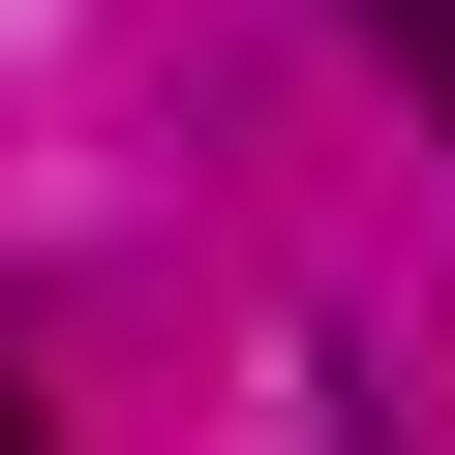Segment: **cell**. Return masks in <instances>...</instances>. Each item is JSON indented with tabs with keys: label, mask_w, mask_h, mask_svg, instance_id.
<instances>
[{
	"label": "cell",
	"mask_w": 455,
	"mask_h": 455,
	"mask_svg": "<svg viewBox=\"0 0 455 455\" xmlns=\"http://www.w3.org/2000/svg\"><path fill=\"white\" fill-rule=\"evenodd\" d=\"M334 31H364V61H425V92H455V0H334Z\"/></svg>",
	"instance_id": "6da1fadb"
},
{
	"label": "cell",
	"mask_w": 455,
	"mask_h": 455,
	"mask_svg": "<svg viewBox=\"0 0 455 455\" xmlns=\"http://www.w3.org/2000/svg\"><path fill=\"white\" fill-rule=\"evenodd\" d=\"M0 455H31V395H0Z\"/></svg>",
	"instance_id": "7a4b0ae2"
}]
</instances>
